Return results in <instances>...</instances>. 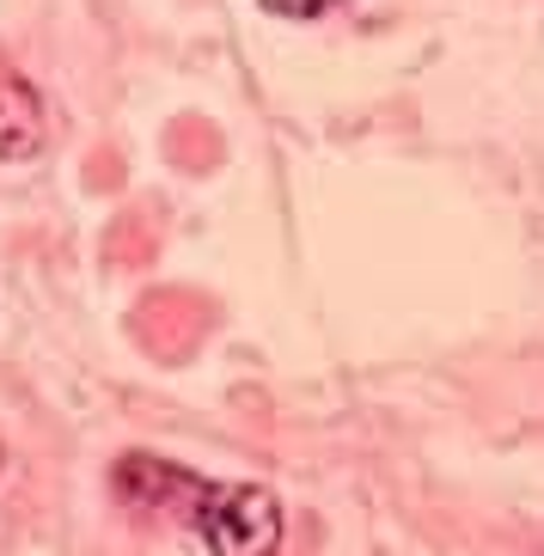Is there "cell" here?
Segmentation results:
<instances>
[{
	"instance_id": "obj_1",
	"label": "cell",
	"mask_w": 544,
	"mask_h": 556,
	"mask_svg": "<svg viewBox=\"0 0 544 556\" xmlns=\"http://www.w3.org/2000/svg\"><path fill=\"white\" fill-rule=\"evenodd\" d=\"M116 490L141 507H184L190 526L215 556H276L281 551V502L264 483H202L172 458L123 453Z\"/></svg>"
},
{
	"instance_id": "obj_2",
	"label": "cell",
	"mask_w": 544,
	"mask_h": 556,
	"mask_svg": "<svg viewBox=\"0 0 544 556\" xmlns=\"http://www.w3.org/2000/svg\"><path fill=\"white\" fill-rule=\"evenodd\" d=\"M43 148V99L13 67H0V160H31Z\"/></svg>"
},
{
	"instance_id": "obj_3",
	"label": "cell",
	"mask_w": 544,
	"mask_h": 556,
	"mask_svg": "<svg viewBox=\"0 0 544 556\" xmlns=\"http://www.w3.org/2000/svg\"><path fill=\"white\" fill-rule=\"evenodd\" d=\"M269 13H281V18H318V13H330L337 0H264Z\"/></svg>"
},
{
	"instance_id": "obj_4",
	"label": "cell",
	"mask_w": 544,
	"mask_h": 556,
	"mask_svg": "<svg viewBox=\"0 0 544 556\" xmlns=\"http://www.w3.org/2000/svg\"><path fill=\"white\" fill-rule=\"evenodd\" d=\"M0 465H7V453H0Z\"/></svg>"
}]
</instances>
